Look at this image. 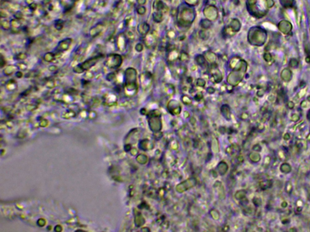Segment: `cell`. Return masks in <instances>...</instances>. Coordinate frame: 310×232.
<instances>
[{"label": "cell", "mask_w": 310, "mask_h": 232, "mask_svg": "<svg viewBox=\"0 0 310 232\" xmlns=\"http://www.w3.org/2000/svg\"><path fill=\"white\" fill-rule=\"evenodd\" d=\"M233 69L227 77V82L233 86H236L242 81L247 70V63L244 60L236 58V63H230Z\"/></svg>", "instance_id": "obj_1"}, {"label": "cell", "mask_w": 310, "mask_h": 232, "mask_svg": "<svg viewBox=\"0 0 310 232\" xmlns=\"http://www.w3.org/2000/svg\"><path fill=\"white\" fill-rule=\"evenodd\" d=\"M137 71L133 67H128L124 71V90L128 95H132L136 92Z\"/></svg>", "instance_id": "obj_2"}, {"label": "cell", "mask_w": 310, "mask_h": 232, "mask_svg": "<svg viewBox=\"0 0 310 232\" xmlns=\"http://www.w3.org/2000/svg\"><path fill=\"white\" fill-rule=\"evenodd\" d=\"M267 33L263 29L259 27H254L250 29L248 33V42L251 45L261 46L265 42Z\"/></svg>", "instance_id": "obj_3"}, {"label": "cell", "mask_w": 310, "mask_h": 232, "mask_svg": "<svg viewBox=\"0 0 310 232\" xmlns=\"http://www.w3.org/2000/svg\"><path fill=\"white\" fill-rule=\"evenodd\" d=\"M123 62L122 57L117 53H111L107 55L104 65L110 69H117L121 66Z\"/></svg>", "instance_id": "obj_4"}, {"label": "cell", "mask_w": 310, "mask_h": 232, "mask_svg": "<svg viewBox=\"0 0 310 232\" xmlns=\"http://www.w3.org/2000/svg\"><path fill=\"white\" fill-rule=\"evenodd\" d=\"M73 39L70 38H67L60 41L56 47L55 54H58V53H63L65 52V51H67L70 48Z\"/></svg>", "instance_id": "obj_5"}, {"label": "cell", "mask_w": 310, "mask_h": 232, "mask_svg": "<svg viewBox=\"0 0 310 232\" xmlns=\"http://www.w3.org/2000/svg\"><path fill=\"white\" fill-rule=\"evenodd\" d=\"M102 56H101V55H98V56H94V57L88 58V59H86L85 61L81 63V65L82 67L83 68L84 70L85 71L90 70V68H92L96 64V63L98 62L99 60L101 59V58Z\"/></svg>", "instance_id": "obj_6"}, {"label": "cell", "mask_w": 310, "mask_h": 232, "mask_svg": "<svg viewBox=\"0 0 310 232\" xmlns=\"http://www.w3.org/2000/svg\"><path fill=\"white\" fill-rule=\"evenodd\" d=\"M116 46L118 50L124 51L127 47V36L123 33L118 34L116 39Z\"/></svg>", "instance_id": "obj_7"}, {"label": "cell", "mask_w": 310, "mask_h": 232, "mask_svg": "<svg viewBox=\"0 0 310 232\" xmlns=\"http://www.w3.org/2000/svg\"><path fill=\"white\" fill-rule=\"evenodd\" d=\"M104 28V25L102 24H96L95 26L92 27L89 31V34H90V36L92 38H95L97 36H98L103 30Z\"/></svg>", "instance_id": "obj_8"}, {"label": "cell", "mask_w": 310, "mask_h": 232, "mask_svg": "<svg viewBox=\"0 0 310 232\" xmlns=\"http://www.w3.org/2000/svg\"><path fill=\"white\" fill-rule=\"evenodd\" d=\"M17 70H18V67L16 65H8L5 67L3 69V74L6 76H10L16 73Z\"/></svg>", "instance_id": "obj_9"}, {"label": "cell", "mask_w": 310, "mask_h": 232, "mask_svg": "<svg viewBox=\"0 0 310 232\" xmlns=\"http://www.w3.org/2000/svg\"><path fill=\"white\" fill-rule=\"evenodd\" d=\"M5 87L7 90L9 91H13L16 90L18 88V83L15 79H12L6 82Z\"/></svg>", "instance_id": "obj_10"}, {"label": "cell", "mask_w": 310, "mask_h": 232, "mask_svg": "<svg viewBox=\"0 0 310 232\" xmlns=\"http://www.w3.org/2000/svg\"><path fill=\"white\" fill-rule=\"evenodd\" d=\"M11 29L13 31V32L16 33L20 31L21 28L22 24L20 20H17V19H13L11 20Z\"/></svg>", "instance_id": "obj_11"}, {"label": "cell", "mask_w": 310, "mask_h": 232, "mask_svg": "<svg viewBox=\"0 0 310 232\" xmlns=\"http://www.w3.org/2000/svg\"><path fill=\"white\" fill-rule=\"evenodd\" d=\"M150 30V26L148 24L144 23L138 26V31L142 35H145L148 33Z\"/></svg>", "instance_id": "obj_12"}, {"label": "cell", "mask_w": 310, "mask_h": 232, "mask_svg": "<svg viewBox=\"0 0 310 232\" xmlns=\"http://www.w3.org/2000/svg\"><path fill=\"white\" fill-rule=\"evenodd\" d=\"M229 28H230L232 30H233V32H234V33L235 32H239L240 30V29H241V23L238 21L237 19H234V20H233L232 21V22H231L230 24L228 26Z\"/></svg>", "instance_id": "obj_13"}, {"label": "cell", "mask_w": 310, "mask_h": 232, "mask_svg": "<svg viewBox=\"0 0 310 232\" xmlns=\"http://www.w3.org/2000/svg\"><path fill=\"white\" fill-rule=\"evenodd\" d=\"M56 54L55 53L53 52H47L44 54L43 59L45 62H52L55 59Z\"/></svg>", "instance_id": "obj_14"}, {"label": "cell", "mask_w": 310, "mask_h": 232, "mask_svg": "<svg viewBox=\"0 0 310 232\" xmlns=\"http://www.w3.org/2000/svg\"><path fill=\"white\" fill-rule=\"evenodd\" d=\"M280 170L282 172L284 173H288L291 171V166L288 163H284L280 166Z\"/></svg>", "instance_id": "obj_15"}, {"label": "cell", "mask_w": 310, "mask_h": 232, "mask_svg": "<svg viewBox=\"0 0 310 232\" xmlns=\"http://www.w3.org/2000/svg\"><path fill=\"white\" fill-rule=\"evenodd\" d=\"M1 27L3 30H8L9 29H11V21L7 20H2L1 22Z\"/></svg>", "instance_id": "obj_16"}, {"label": "cell", "mask_w": 310, "mask_h": 232, "mask_svg": "<svg viewBox=\"0 0 310 232\" xmlns=\"http://www.w3.org/2000/svg\"><path fill=\"white\" fill-rule=\"evenodd\" d=\"M296 146L299 149H306L307 147V143L304 140H298L296 142Z\"/></svg>", "instance_id": "obj_17"}, {"label": "cell", "mask_w": 310, "mask_h": 232, "mask_svg": "<svg viewBox=\"0 0 310 232\" xmlns=\"http://www.w3.org/2000/svg\"><path fill=\"white\" fill-rule=\"evenodd\" d=\"M54 27L58 31L61 30L64 27V21L60 19L56 20L54 23Z\"/></svg>", "instance_id": "obj_18"}, {"label": "cell", "mask_w": 310, "mask_h": 232, "mask_svg": "<svg viewBox=\"0 0 310 232\" xmlns=\"http://www.w3.org/2000/svg\"><path fill=\"white\" fill-rule=\"evenodd\" d=\"M196 61L198 65L202 66V65H204L205 62H206V59H205V58L203 57V56L198 55L196 58Z\"/></svg>", "instance_id": "obj_19"}, {"label": "cell", "mask_w": 310, "mask_h": 232, "mask_svg": "<svg viewBox=\"0 0 310 232\" xmlns=\"http://www.w3.org/2000/svg\"><path fill=\"white\" fill-rule=\"evenodd\" d=\"M16 66L18 67V69L19 70H21L22 71H25L27 69V67H28V65H27V63L24 62L23 61L18 62L16 64Z\"/></svg>", "instance_id": "obj_20"}, {"label": "cell", "mask_w": 310, "mask_h": 232, "mask_svg": "<svg viewBox=\"0 0 310 232\" xmlns=\"http://www.w3.org/2000/svg\"><path fill=\"white\" fill-rule=\"evenodd\" d=\"M27 57H28V56H27V53H24V52H21V53H19L17 54L16 56H15V59L17 60H19V61H23L24 60L26 59Z\"/></svg>", "instance_id": "obj_21"}, {"label": "cell", "mask_w": 310, "mask_h": 232, "mask_svg": "<svg viewBox=\"0 0 310 232\" xmlns=\"http://www.w3.org/2000/svg\"><path fill=\"white\" fill-rule=\"evenodd\" d=\"M73 71L74 73L77 74H81L85 71L84 70L83 68L82 67L81 63H79V64L76 65V66H75L73 68Z\"/></svg>", "instance_id": "obj_22"}, {"label": "cell", "mask_w": 310, "mask_h": 232, "mask_svg": "<svg viewBox=\"0 0 310 232\" xmlns=\"http://www.w3.org/2000/svg\"><path fill=\"white\" fill-rule=\"evenodd\" d=\"M261 187H262L263 189H266L270 188L272 186V181L271 180H266V181H263L261 184Z\"/></svg>", "instance_id": "obj_23"}, {"label": "cell", "mask_w": 310, "mask_h": 232, "mask_svg": "<svg viewBox=\"0 0 310 232\" xmlns=\"http://www.w3.org/2000/svg\"><path fill=\"white\" fill-rule=\"evenodd\" d=\"M116 73H114V72H112V73H108L107 76H106V79L109 82H112L113 80H114V79H116Z\"/></svg>", "instance_id": "obj_24"}, {"label": "cell", "mask_w": 310, "mask_h": 232, "mask_svg": "<svg viewBox=\"0 0 310 232\" xmlns=\"http://www.w3.org/2000/svg\"><path fill=\"white\" fill-rule=\"evenodd\" d=\"M46 85L47 88H54L55 86V82L54 80L49 79V80H48L47 82H46Z\"/></svg>", "instance_id": "obj_25"}, {"label": "cell", "mask_w": 310, "mask_h": 232, "mask_svg": "<svg viewBox=\"0 0 310 232\" xmlns=\"http://www.w3.org/2000/svg\"><path fill=\"white\" fill-rule=\"evenodd\" d=\"M293 190V185L291 183L288 182L285 184V191L288 193H291Z\"/></svg>", "instance_id": "obj_26"}, {"label": "cell", "mask_w": 310, "mask_h": 232, "mask_svg": "<svg viewBox=\"0 0 310 232\" xmlns=\"http://www.w3.org/2000/svg\"><path fill=\"white\" fill-rule=\"evenodd\" d=\"M207 35H208V33L207 32L206 30H202L199 33V36L200 38H202V39H207L208 38L209 36H207Z\"/></svg>", "instance_id": "obj_27"}, {"label": "cell", "mask_w": 310, "mask_h": 232, "mask_svg": "<svg viewBox=\"0 0 310 232\" xmlns=\"http://www.w3.org/2000/svg\"><path fill=\"white\" fill-rule=\"evenodd\" d=\"M85 76L88 79H92L95 77V74L93 73V71L88 70V71H86V73H85Z\"/></svg>", "instance_id": "obj_28"}, {"label": "cell", "mask_w": 310, "mask_h": 232, "mask_svg": "<svg viewBox=\"0 0 310 232\" xmlns=\"http://www.w3.org/2000/svg\"><path fill=\"white\" fill-rule=\"evenodd\" d=\"M48 70L49 71L52 72V73H55L58 70V67L57 66L55 65H51L48 67Z\"/></svg>", "instance_id": "obj_29"}, {"label": "cell", "mask_w": 310, "mask_h": 232, "mask_svg": "<svg viewBox=\"0 0 310 232\" xmlns=\"http://www.w3.org/2000/svg\"><path fill=\"white\" fill-rule=\"evenodd\" d=\"M6 60H5L4 56L1 54V58H0V67H1V68H4L5 65H6Z\"/></svg>", "instance_id": "obj_30"}, {"label": "cell", "mask_w": 310, "mask_h": 232, "mask_svg": "<svg viewBox=\"0 0 310 232\" xmlns=\"http://www.w3.org/2000/svg\"><path fill=\"white\" fill-rule=\"evenodd\" d=\"M143 45L141 43H138L136 45H135V50L138 51V52H141L143 50Z\"/></svg>", "instance_id": "obj_31"}, {"label": "cell", "mask_w": 310, "mask_h": 232, "mask_svg": "<svg viewBox=\"0 0 310 232\" xmlns=\"http://www.w3.org/2000/svg\"><path fill=\"white\" fill-rule=\"evenodd\" d=\"M15 77H17V78L21 79L23 77L24 75L23 73V71H21V70H18V71H16V73H15Z\"/></svg>", "instance_id": "obj_32"}, {"label": "cell", "mask_w": 310, "mask_h": 232, "mask_svg": "<svg viewBox=\"0 0 310 232\" xmlns=\"http://www.w3.org/2000/svg\"><path fill=\"white\" fill-rule=\"evenodd\" d=\"M291 119L292 121H293V122H297L300 119V117L297 114H294L292 115L291 117Z\"/></svg>", "instance_id": "obj_33"}, {"label": "cell", "mask_w": 310, "mask_h": 232, "mask_svg": "<svg viewBox=\"0 0 310 232\" xmlns=\"http://www.w3.org/2000/svg\"><path fill=\"white\" fill-rule=\"evenodd\" d=\"M278 155L279 158H280V160H284V159H285V155H284V152H282V151H279L278 153Z\"/></svg>", "instance_id": "obj_34"}, {"label": "cell", "mask_w": 310, "mask_h": 232, "mask_svg": "<svg viewBox=\"0 0 310 232\" xmlns=\"http://www.w3.org/2000/svg\"><path fill=\"white\" fill-rule=\"evenodd\" d=\"M15 19H17V20H21V19L23 18V14H22V13H20V12L17 13L15 15Z\"/></svg>", "instance_id": "obj_35"}, {"label": "cell", "mask_w": 310, "mask_h": 232, "mask_svg": "<svg viewBox=\"0 0 310 232\" xmlns=\"http://www.w3.org/2000/svg\"><path fill=\"white\" fill-rule=\"evenodd\" d=\"M288 107L289 108H290V109H293V108H294V104L293 102H289L288 103Z\"/></svg>", "instance_id": "obj_36"}, {"label": "cell", "mask_w": 310, "mask_h": 232, "mask_svg": "<svg viewBox=\"0 0 310 232\" xmlns=\"http://www.w3.org/2000/svg\"><path fill=\"white\" fill-rule=\"evenodd\" d=\"M290 138V135L288 133H286L284 136V139L285 140H288Z\"/></svg>", "instance_id": "obj_37"}, {"label": "cell", "mask_w": 310, "mask_h": 232, "mask_svg": "<svg viewBox=\"0 0 310 232\" xmlns=\"http://www.w3.org/2000/svg\"><path fill=\"white\" fill-rule=\"evenodd\" d=\"M287 206H288V204H287V202H286V201H284L281 204V206H282V207H284V208H285L286 207H287Z\"/></svg>", "instance_id": "obj_38"}, {"label": "cell", "mask_w": 310, "mask_h": 232, "mask_svg": "<svg viewBox=\"0 0 310 232\" xmlns=\"http://www.w3.org/2000/svg\"><path fill=\"white\" fill-rule=\"evenodd\" d=\"M307 118L310 121V110L308 111V112L307 113Z\"/></svg>", "instance_id": "obj_39"}]
</instances>
